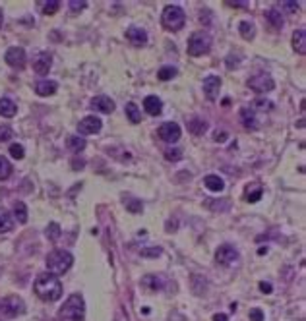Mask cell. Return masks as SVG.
Wrapping results in <instances>:
<instances>
[{
  "label": "cell",
  "instance_id": "cell-11",
  "mask_svg": "<svg viewBox=\"0 0 306 321\" xmlns=\"http://www.w3.org/2000/svg\"><path fill=\"white\" fill-rule=\"evenodd\" d=\"M180 126L176 122H165L161 128H159V138L167 141V143H176L180 139Z\"/></svg>",
  "mask_w": 306,
  "mask_h": 321
},
{
  "label": "cell",
  "instance_id": "cell-34",
  "mask_svg": "<svg viewBox=\"0 0 306 321\" xmlns=\"http://www.w3.org/2000/svg\"><path fill=\"white\" fill-rule=\"evenodd\" d=\"M41 8H43V14H45V16H52V14H56V12H58V8H60V2H58V0L43 2V4H41Z\"/></svg>",
  "mask_w": 306,
  "mask_h": 321
},
{
  "label": "cell",
  "instance_id": "cell-19",
  "mask_svg": "<svg viewBox=\"0 0 306 321\" xmlns=\"http://www.w3.org/2000/svg\"><path fill=\"white\" fill-rule=\"evenodd\" d=\"M16 113H18V105H16L12 99L2 97V99H0V116L12 118V116H16Z\"/></svg>",
  "mask_w": 306,
  "mask_h": 321
},
{
  "label": "cell",
  "instance_id": "cell-15",
  "mask_svg": "<svg viewBox=\"0 0 306 321\" xmlns=\"http://www.w3.org/2000/svg\"><path fill=\"white\" fill-rule=\"evenodd\" d=\"M240 122L246 130H256L258 128V118H256V111L252 107H244L240 111Z\"/></svg>",
  "mask_w": 306,
  "mask_h": 321
},
{
  "label": "cell",
  "instance_id": "cell-3",
  "mask_svg": "<svg viewBox=\"0 0 306 321\" xmlns=\"http://www.w3.org/2000/svg\"><path fill=\"white\" fill-rule=\"evenodd\" d=\"M47 269L48 273L52 275H62L66 273L74 263V255H72L68 250H52V252L47 255Z\"/></svg>",
  "mask_w": 306,
  "mask_h": 321
},
{
  "label": "cell",
  "instance_id": "cell-27",
  "mask_svg": "<svg viewBox=\"0 0 306 321\" xmlns=\"http://www.w3.org/2000/svg\"><path fill=\"white\" fill-rule=\"evenodd\" d=\"M124 111H126V116H128V120H130L132 124H138V122L141 120L140 109H138V105H136V103H128Z\"/></svg>",
  "mask_w": 306,
  "mask_h": 321
},
{
  "label": "cell",
  "instance_id": "cell-6",
  "mask_svg": "<svg viewBox=\"0 0 306 321\" xmlns=\"http://www.w3.org/2000/svg\"><path fill=\"white\" fill-rule=\"evenodd\" d=\"M0 314L6 318H18L25 314V302L20 296H6L0 300Z\"/></svg>",
  "mask_w": 306,
  "mask_h": 321
},
{
  "label": "cell",
  "instance_id": "cell-40",
  "mask_svg": "<svg viewBox=\"0 0 306 321\" xmlns=\"http://www.w3.org/2000/svg\"><path fill=\"white\" fill-rule=\"evenodd\" d=\"M68 6H70V10H72V12L76 14V12H82V10H84V8L87 6V2H76V0H72V2H70V4H68Z\"/></svg>",
  "mask_w": 306,
  "mask_h": 321
},
{
  "label": "cell",
  "instance_id": "cell-42",
  "mask_svg": "<svg viewBox=\"0 0 306 321\" xmlns=\"http://www.w3.org/2000/svg\"><path fill=\"white\" fill-rule=\"evenodd\" d=\"M250 320L252 321H263V314H262V310L254 308V310L250 312Z\"/></svg>",
  "mask_w": 306,
  "mask_h": 321
},
{
  "label": "cell",
  "instance_id": "cell-14",
  "mask_svg": "<svg viewBox=\"0 0 306 321\" xmlns=\"http://www.w3.org/2000/svg\"><path fill=\"white\" fill-rule=\"evenodd\" d=\"M143 109H145L147 115L159 116L163 113V101H161L157 95H149V97H145V101H143Z\"/></svg>",
  "mask_w": 306,
  "mask_h": 321
},
{
  "label": "cell",
  "instance_id": "cell-31",
  "mask_svg": "<svg viewBox=\"0 0 306 321\" xmlns=\"http://www.w3.org/2000/svg\"><path fill=\"white\" fill-rule=\"evenodd\" d=\"M14 215H16V219L20 223H27V207H25L24 201H18L14 205Z\"/></svg>",
  "mask_w": 306,
  "mask_h": 321
},
{
  "label": "cell",
  "instance_id": "cell-32",
  "mask_svg": "<svg viewBox=\"0 0 306 321\" xmlns=\"http://www.w3.org/2000/svg\"><path fill=\"white\" fill-rule=\"evenodd\" d=\"M45 234H47V238L48 240H58L60 238V234H62V230H60V225L58 223H50L47 227V230H45Z\"/></svg>",
  "mask_w": 306,
  "mask_h": 321
},
{
  "label": "cell",
  "instance_id": "cell-38",
  "mask_svg": "<svg viewBox=\"0 0 306 321\" xmlns=\"http://www.w3.org/2000/svg\"><path fill=\"white\" fill-rule=\"evenodd\" d=\"M165 157L169 160H180L182 159V151H180V149H167Z\"/></svg>",
  "mask_w": 306,
  "mask_h": 321
},
{
  "label": "cell",
  "instance_id": "cell-26",
  "mask_svg": "<svg viewBox=\"0 0 306 321\" xmlns=\"http://www.w3.org/2000/svg\"><path fill=\"white\" fill-rule=\"evenodd\" d=\"M265 18H267V22L271 23L275 29H281L283 23H285V22H283L281 12H279V10H275V8H273V10H269V12H265Z\"/></svg>",
  "mask_w": 306,
  "mask_h": 321
},
{
  "label": "cell",
  "instance_id": "cell-4",
  "mask_svg": "<svg viewBox=\"0 0 306 321\" xmlns=\"http://www.w3.org/2000/svg\"><path fill=\"white\" fill-rule=\"evenodd\" d=\"M184 22H186V14L180 6L176 4H167L163 8V14H161V23L167 31H178L184 27Z\"/></svg>",
  "mask_w": 306,
  "mask_h": 321
},
{
  "label": "cell",
  "instance_id": "cell-12",
  "mask_svg": "<svg viewBox=\"0 0 306 321\" xmlns=\"http://www.w3.org/2000/svg\"><path fill=\"white\" fill-rule=\"evenodd\" d=\"M219 89H221V78L219 76H208L204 80V93L210 101H215L219 97Z\"/></svg>",
  "mask_w": 306,
  "mask_h": 321
},
{
  "label": "cell",
  "instance_id": "cell-36",
  "mask_svg": "<svg viewBox=\"0 0 306 321\" xmlns=\"http://www.w3.org/2000/svg\"><path fill=\"white\" fill-rule=\"evenodd\" d=\"M252 109L254 111H271L273 109V103L271 101H254L252 103Z\"/></svg>",
  "mask_w": 306,
  "mask_h": 321
},
{
  "label": "cell",
  "instance_id": "cell-16",
  "mask_svg": "<svg viewBox=\"0 0 306 321\" xmlns=\"http://www.w3.org/2000/svg\"><path fill=\"white\" fill-rule=\"evenodd\" d=\"M50 66H52V56H50L48 52H41V54L35 58V62H33V70H35L39 76L48 74Z\"/></svg>",
  "mask_w": 306,
  "mask_h": 321
},
{
  "label": "cell",
  "instance_id": "cell-28",
  "mask_svg": "<svg viewBox=\"0 0 306 321\" xmlns=\"http://www.w3.org/2000/svg\"><path fill=\"white\" fill-rule=\"evenodd\" d=\"M238 31H240L242 39H246V41L254 39V35H256V31H254V25H252L250 22H240V25H238Z\"/></svg>",
  "mask_w": 306,
  "mask_h": 321
},
{
  "label": "cell",
  "instance_id": "cell-17",
  "mask_svg": "<svg viewBox=\"0 0 306 321\" xmlns=\"http://www.w3.org/2000/svg\"><path fill=\"white\" fill-rule=\"evenodd\" d=\"M126 39L132 43V45L136 46H141L147 43V33L140 29V27H130V29H126Z\"/></svg>",
  "mask_w": 306,
  "mask_h": 321
},
{
  "label": "cell",
  "instance_id": "cell-35",
  "mask_svg": "<svg viewBox=\"0 0 306 321\" xmlns=\"http://www.w3.org/2000/svg\"><path fill=\"white\" fill-rule=\"evenodd\" d=\"M10 155H12L14 159H24V155H25L24 145H20V143H12V145H10Z\"/></svg>",
  "mask_w": 306,
  "mask_h": 321
},
{
  "label": "cell",
  "instance_id": "cell-46",
  "mask_svg": "<svg viewBox=\"0 0 306 321\" xmlns=\"http://www.w3.org/2000/svg\"><path fill=\"white\" fill-rule=\"evenodd\" d=\"M213 321H229V320H227L225 314H215V316H213Z\"/></svg>",
  "mask_w": 306,
  "mask_h": 321
},
{
  "label": "cell",
  "instance_id": "cell-10",
  "mask_svg": "<svg viewBox=\"0 0 306 321\" xmlns=\"http://www.w3.org/2000/svg\"><path fill=\"white\" fill-rule=\"evenodd\" d=\"M101 128H103V122H101L97 116H86V118H82L80 124H78V132H80L82 136L97 134V132H101Z\"/></svg>",
  "mask_w": 306,
  "mask_h": 321
},
{
  "label": "cell",
  "instance_id": "cell-2",
  "mask_svg": "<svg viewBox=\"0 0 306 321\" xmlns=\"http://www.w3.org/2000/svg\"><path fill=\"white\" fill-rule=\"evenodd\" d=\"M86 318V302L82 294H70L68 300L64 302V306L58 312V320L60 321H84Z\"/></svg>",
  "mask_w": 306,
  "mask_h": 321
},
{
  "label": "cell",
  "instance_id": "cell-21",
  "mask_svg": "<svg viewBox=\"0 0 306 321\" xmlns=\"http://www.w3.org/2000/svg\"><path fill=\"white\" fill-rule=\"evenodd\" d=\"M204 186H206L208 190H212V192H223V190H225L223 178H219L217 174H208V176L204 178Z\"/></svg>",
  "mask_w": 306,
  "mask_h": 321
},
{
  "label": "cell",
  "instance_id": "cell-39",
  "mask_svg": "<svg viewBox=\"0 0 306 321\" xmlns=\"http://www.w3.org/2000/svg\"><path fill=\"white\" fill-rule=\"evenodd\" d=\"M12 136H14V132L8 126H0V141H8Z\"/></svg>",
  "mask_w": 306,
  "mask_h": 321
},
{
  "label": "cell",
  "instance_id": "cell-18",
  "mask_svg": "<svg viewBox=\"0 0 306 321\" xmlns=\"http://www.w3.org/2000/svg\"><path fill=\"white\" fill-rule=\"evenodd\" d=\"M58 89V83L56 81H52V80H43V81H39L37 85H35V91L39 97H48V95H54Z\"/></svg>",
  "mask_w": 306,
  "mask_h": 321
},
{
  "label": "cell",
  "instance_id": "cell-47",
  "mask_svg": "<svg viewBox=\"0 0 306 321\" xmlns=\"http://www.w3.org/2000/svg\"><path fill=\"white\" fill-rule=\"evenodd\" d=\"M2 22H4V14H2V10H0V27H2Z\"/></svg>",
  "mask_w": 306,
  "mask_h": 321
},
{
  "label": "cell",
  "instance_id": "cell-37",
  "mask_svg": "<svg viewBox=\"0 0 306 321\" xmlns=\"http://www.w3.org/2000/svg\"><path fill=\"white\" fill-rule=\"evenodd\" d=\"M141 257H157V255H161V248H141Z\"/></svg>",
  "mask_w": 306,
  "mask_h": 321
},
{
  "label": "cell",
  "instance_id": "cell-9",
  "mask_svg": "<svg viewBox=\"0 0 306 321\" xmlns=\"http://www.w3.org/2000/svg\"><path fill=\"white\" fill-rule=\"evenodd\" d=\"M6 64L14 70H22L25 66V50L22 46H12L6 50V56H4Z\"/></svg>",
  "mask_w": 306,
  "mask_h": 321
},
{
  "label": "cell",
  "instance_id": "cell-33",
  "mask_svg": "<svg viewBox=\"0 0 306 321\" xmlns=\"http://www.w3.org/2000/svg\"><path fill=\"white\" fill-rule=\"evenodd\" d=\"M124 207L130 211V213H134V215H138L143 211V203H141V200H124Z\"/></svg>",
  "mask_w": 306,
  "mask_h": 321
},
{
  "label": "cell",
  "instance_id": "cell-44",
  "mask_svg": "<svg viewBox=\"0 0 306 321\" xmlns=\"http://www.w3.org/2000/svg\"><path fill=\"white\" fill-rule=\"evenodd\" d=\"M299 2H283V8H287V10H299Z\"/></svg>",
  "mask_w": 306,
  "mask_h": 321
},
{
  "label": "cell",
  "instance_id": "cell-22",
  "mask_svg": "<svg viewBox=\"0 0 306 321\" xmlns=\"http://www.w3.org/2000/svg\"><path fill=\"white\" fill-rule=\"evenodd\" d=\"M14 229V219L6 209H0V234H6Z\"/></svg>",
  "mask_w": 306,
  "mask_h": 321
},
{
  "label": "cell",
  "instance_id": "cell-20",
  "mask_svg": "<svg viewBox=\"0 0 306 321\" xmlns=\"http://www.w3.org/2000/svg\"><path fill=\"white\" fill-rule=\"evenodd\" d=\"M293 46H295V50H297L299 54H306V31H305V27H301V29H297V31L293 33Z\"/></svg>",
  "mask_w": 306,
  "mask_h": 321
},
{
  "label": "cell",
  "instance_id": "cell-13",
  "mask_svg": "<svg viewBox=\"0 0 306 321\" xmlns=\"http://www.w3.org/2000/svg\"><path fill=\"white\" fill-rule=\"evenodd\" d=\"M91 109H95L97 113H103V115H111L115 111V101L111 97H105V95H99L91 101Z\"/></svg>",
  "mask_w": 306,
  "mask_h": 321
},
{
  "label": "cell",
  "instance_id": "cell-29",
  "mask_svg": "<svg viewBox=\"0 0 306 321\" xmlns=\"http://www.w3.org/2000/svg\"><path fill=\"white\" fill-rule=\"evenodd\" d=\"M12 176V164L6 157H0V180H8Z\"/></svg>",
  "mask_w": 306,
  "mask_h": 321
},
{
  "label": "cell",
  "instance_id": "cell-23",
  "mask_svg": "<svg viewBox=\"0 0 306 321\" xmlns=\"http://www.w3.org/2000/svg\"><path fill=\"white\" fill-rule=\"evenodd\" d=\"M188 130L194 136H204V132L208 130V122L202 118H192L188 122Z\"/></svg>",
  "mask_w": 306,
  "mask_h": 321
},
{
  "label": "cell",
  "instance_id": "cell-41",
  "mask_svg": "<svg viewBox=\"0 0 306 321\" xmlns=\"http://www.w3.org/2000/svg\"><path fill=\"white\" fill-rule=\"evenodd\" d=\"M260 198H262V188H258L256 192H248V194H246V201H252V203L258 201Z\"/></svg>",
  "mask_w": 306,
  "mask_h": 321
},
{
  "label": "cell",
  "instance_id": "cell-25",
  "mask_svg": "<svg viewBox=\"0 0 306 321\" xmlns=\"http://www.w3.org/2000/svg\"><path fill=\"white\" fill-rule=\"evenodd\" d=\"M163 284H165V281L161 277L147 275L143 279V286H147L149 290H159V288H163Z\"/></svg>",
  "mask_w": 306,
  "mask_h": 321
},
{
  "label": "cell",
  "instance_id": "cell-30",
  "mask_svg": "<svg viewBox=\"0 0 306 321\" xmlns=\"http://www.w3.org/2000/svg\"><path fill=\"white\" fill-rule=\"evenodd\" d=\"M176 74H178V70L176 68H173V66H163V68L157 72V78H159L161 81H169V80H173Z\"/></svg>",
  "mask_w": 306,
  "mask_h": 321
},
{
  "label": "cell",
  "instance_id": "cell-24",
  "mask_svg": "<svg viewBox=\"0 0 306 321\" xmlns=\"http://www.w3.org/2000/svg\"><path fill=\"white\" fill-rule=\"evenodd\" d=\"M66 147L70 149L72 153H82L86 149V139L80 138V136H70L66 139Z\"/></svg>",
  "mask_w": 306,
  "mask_h": 321
},
{
  "label": "cell",
  "instance_id": "cell-8",
  "mask_svg": "<svg viewBox=\"0 0 306 321\" xmlns=\"http://www.w3.org/2000/svg\"><path fill=\"white\" fill-rule=\"evenodd\" d=\"M236 259H238V250L231 244H223L215 252V261L221 265H233Z\"/></svg>",
  "mask_w": 306,
  "mask_h": 321
},
{
  "label": "cell",
  "instance_id": "cell-48",
  "mask_svg": "<svg viewBox=\"0 0 306 321\" xmlns=\"http://www.w3.org/2000/svg\"><path fill=\"white\" fill-rule=\"evenodd\" d=\"M0 321H2V320H0Z\"/></svg>",
  "mask_w": 306,
  "mask_h": 321
},
{
  "label": "cell",
  "instance_id": "cell-43",
  "mask_svg": "<svg viewBox=\"0 0 306 321\" xmlns=\"http://www.w3.org/2000/svg\"><path fill=\"white\" fill-rule=\"evenodd\" d=\"M260 290H262L263 294H271L273 286H271V282H265V281H262V282H260Z\"/></svg>",
  "mask_w": 306,
  "mask_h": 321
},
{
  "label": "cell",
  "instance_id": "cell-7",
  "mask_svg": "<svg viewBox=\"0 0 306 321\" xmlns=\"http://www.w3.org/2000/svg\"><path fill=\"white\" fill-rule=\"evenodd\" d=\"M248 87L254 89L256 93H267V91H273L275 87V81L269 74H256L248 80Z\"/></svg>",
  "mask_w": 306,
  "mask_h": 321
},
{
  "label": "cell",
  "instance_id": "cell-1",
  "mask_svg": "<svg viewBox=\"0 0 306 321\" xmlns=\"http://www.w3.org/2000/svg\"><path fill=\"white\" fill-rule=\"evenodd\" d=\"M33 290L43 302H56L62 296V284L52 273H41L33 282Z\"/></svg>",
  "mask_w": 306,
  "mask_h": 321
},
{
  "label": "cell",
  "instance_id": "cell-5",
  "mask_svg": "<svg viewBox=\"0 0 306 321\" xmlns=\"http://www.w3.org/2000/svg\"><path fill=\"white\" fill-rule=\"evenodd\" d=\"M210 48H212V37L208 33H194L186 46L190 56H204L210 52Z\"/></svg>",
  "mask_w": 306,
  "mask_h": 321
},
{
  "label": "cell",
  "instance_id": "cell-45",
  "mask_svg": "<svg viewBox=\"0 0 306 321\" xmlns=\"http://www.w3.org/2000/svg\"><path fill=\"white\" fill-rule=\"evenodd\" d=\"M215 141H225V139H227V134H225V132H221V134H219V132H215Z\"/></svg>",
  "mask_w": 306,
  "mask_h": 321
}]
</instances>
